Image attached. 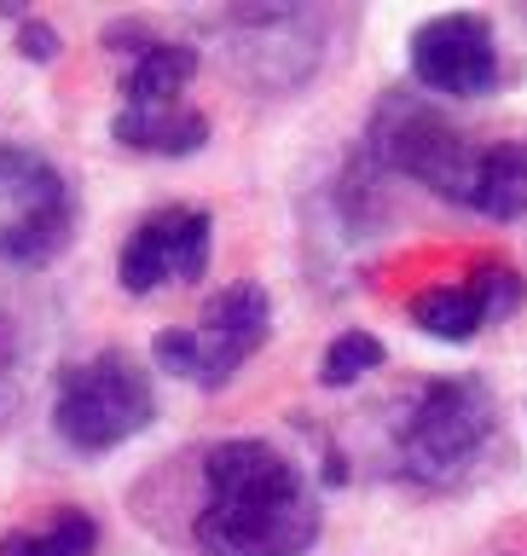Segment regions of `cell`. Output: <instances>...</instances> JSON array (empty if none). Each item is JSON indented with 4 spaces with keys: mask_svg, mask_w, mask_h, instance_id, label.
<instances>
[{
    "mask_svg": "<svg viewBox=\"0 0 527 556\" xmlns=\"http://www.w3.org/2000/svg\"><path fill=\"white\" fill-rule=\"evenodd\" d=\"M319 539V498L278 446L221 441L203 458L198 545L209 556H302Z\"/></svg>",
    "mask_w": 527,
    "mask_h": 556,
    "instance_id": "cell-1",
    "label": "cell"
},
{
    "mask_svg": "<svg viewBox=\"0 0 527 556\" xmlns=\"http://www.w3.org/2000/svg\"><path fill=\"white\" fill-rule=\"evenodd\" d=\"M372 156L382 168L406 174V180L429 186L435 198L476 208V180H481V156L487 146H476L464 128L424 104L417 93H389L372 116Z\"/></svg>",
    "mask_w": 527,
    "mask_h": 556,
    "instance_id": "cell-2",
    "label": "cell"
},
{
    "mask_svg": "<svg viewBox=\"0 0 527 556\" xmlns=\"http://www.w3.org/2000/svg\"><path fill=\"white\" fill-rule=\"evenodd\" d=\"M493 389L476 377H441V382H424L412 394L406 417H400V434H394V452H400V469L424 486H447L459 481L476 452L487 446L493 434Z\"/></svg>",
    "mask_w": 527,
    "mask_h": 556,
    "instance_id": "cell-3",
    "label": "cell"
},
{
    "mask_svg": "<svg viewBox=\"0 0 527 556\" xmlns=\"http://www.w3.org/2000/svg\"><path fill=\"white\" fill-rule=\"evenodd\" d=\"M156 400H151V377L122 354V348H104V354L70 365L59 377V406H52V424L76 452H111L122 441H134L139 429L151 424Z\"/></svg>",
    "mask_w": 527,
    "mask_h": 556,
    "instance_id": "cell-4",
    "label": "cell"
},
{
    "mask_svg": "<svg viewBox=\"0 0 527 556\" xmlns=\"http://www.w3.org/2000/svg\"><path fill=\"white\" fill-rule=\"evenodd\" d=\"M267 330H273L267 290L255 278H243V285H226L191 330H163L151 342V354L168 377L198 382V389H226L238 377V365L267 342Z\"/></svg>",
    "mask_w": 527,
    "mask_h": 556,
    "instance_id": "cell-5",
    "label": "cell"
},
{
    "mask_svg": "<svg viewBox=\"0 0 527 556\" xmlns=\"http://www.w3.org/2000/svg\"><path fill=\"white\" fill-rule=\"evenodd\" d=\"M76 238V191L41 151L0 146V261L41 267Z\"/></svg>",
    "mask_w": 527,
    "mask_h": 556,
    "instance_id": "cell-6",
    "label": "cell"
},
{
    "mask_svg": "<svg viewBox=\"0 0 527 556\" xmlns=\"http://www.w3.org/2000/svg\"><path fill=\"white\" fill-rule=\"evenodd\" d=\"M412 76L441 99H487L499 87V41L481 12H441L412 29Z\"/></svg>",
    "mask_w": 527,
    "mask_h": 556,
    "instance_id": "cell-7",
    "label": "cell"
},
{
    "mask_svg": "<svg viewBox=\"0 0 527 556\" xmlns=\"http://www.w3.org/2000/svg\"><path fill=\"white\" fill-rule=\"evenodd\" d=\"M215 250V220L203 208H163L134 226V238L122 243V285L134 295H151L156 285H191L209 267Z\"/></svg>",
    "mask_w": 527,
    "mask_h": 556,
    "instance_id": "cell-8",
    "label": "cell"
},
{
    "mask_svg": "<svg viewBox=\"0 0 527 556\" xmlns=\"http://www.w3.org/2000/svg\"><path fill=\"white\" fill-rule=\"evenodd\" d=\"M226 29V64L243 81H267V59H285L290 87L313 76L319 64V17L302 7H238L221 17Z\"/></svg>",
    "mask_w": 527,
    "mask_h": 556,
    "instance_id": "cell-9",
    "label": "cell"
},
{
    "mask_svg": "<svg viewBox=\"0 0 527 556\" xmlns=\"http://www.w3.org/2000/svg\"><path fill=\"white\" fill-rule=\"evenodd\" d=\"M516 307H522V273L504 267V261H476L464 285H429L406 302L412 325L441 342H469L481 325L511 319Z\"/></svg>",
    "mask_w": 527,
    "mask_h": 556,
    "instance_id": "cell-10",
    "label": "cell"
},
{
    "mask_svg": "<svg viewBox=\"0 0 527 556\" xmlns=\"http://www.w3.org/2000/svg\"><path fill=\"white\" fill-rule=\"evenodd\" d=\"M111 139L146 156H191L209 139V116L186 111V104H122L111 122Z\"/></svg>",
    "mask_w": 527,
    "mask_h": 556,
    "instance_id": "cell-11",
    "label": "cell"
},
{
    "mask_svg": "<svg viewBox=\"0 0 527 556\" xmlns=\"http://www.w3.org/2000/svg\"><path fill=\"white\" fill-rule=\"evenodd\" d=\"M41 348V319H35V302L24 290L0 285V412L17 406L29 382V359Z\"/></svg>",
    "mask_w": 527,
    "mask_h": 556,
    "instance_id": "cell-12",
    "label": "cell"
},
{
    "mask_svg": "<svg viewBox=\"0 0 527 556\" xmlns=\"http://www.w3.org/2000/svg\"><path fill=\"white\" fill-rule=\"evenodd\" d=\"M476 215H487V220L527 215V139H499V146H487L481 180H476Z\"/></svg>",
    "mask_w": 527,
    "mask_h": 556,
    "instance_id": "cell-13",
    "label": "cell"
},
{
    "mask_svg": "<svg viewBox=\"0 0 527 556\" xmlns=\"http://www.w3.org/2000/svg\"><path fill=\"white\" fill-rule=\"evenodd\" d=\"M191 76H198V47L156 41L151 52H139V64L128 76V104H180V87Z\"/></svg>",
    "mask_w": 527,
    "mask_h": 556,
    "instance_id": "cell-14",
    "label": "cell"
},
{
    "mask_svg": "<svg viewBox=\"0 0 527 556\" xmlns=\"http://www.w3.org/2000/svg\"><path fill=\"white\" fill-rule=\"evenodd\" d=\"M99 528L87 510H59L41 533H7L0 556H93Z\"/></svg>",
    "mask_w": 527,
    "mask_h": 556,
    "instance_id": "cell-15",
    "label": "cell"
},
{
    "mask_svg": "<svg viewBox=\"0 0 527 556\" xmlns=\"http://www.w3.org/2000/svg\"><path fill=\"white\" fill-rule=\"evenodd\" d=\"M377 365H382V342L372 330H342L319 359V382L325 389H348V382H360L365 371H377Z\"/></svg>",
    "mask_w": 527,
    "mask_h": 556,
    "instance_id": "cell-16",
    "label": "cell"
},
{
    "mask_svg": "<svg viewBox=\"0 0 527 556\" xmlns=\"http://www.w3.org/2000/svg\"><path fill=\"white\" fill-rule=\"evenodd\" d=\"M17 52H24L29 64H52L59 59V35L47 24H35V17H24V24H17Z\"/></svg>",
    "mask_w": 527,
    "mask_h": 556,
    "instance_id": "cell-17",
    "label": "cell"
}]
</instances>
